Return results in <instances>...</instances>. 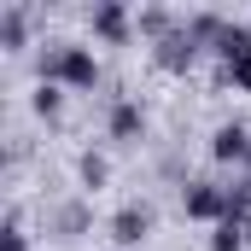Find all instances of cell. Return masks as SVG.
I'll return each mask as SVG.
<instances>
[{
  "label": "cell",
  "instance_id": "9c48e42d",
  "mask_svg": "<svg viewBox=\"0 0 251 251\" xmlns=\"http://www.w3.org/2000/svg\"><path fill=\"white\" fill-rule=\"evenodd\" d=\"M210 251H246V216H228V222H216Z\"/></svg>",
  "mask_w": 251,
  "mask_h": 251
},
{
  "label": "cell",
  "instance_id": "30bf717a",
  "mask_svg": "<svg viewBox=\"0 0 251 251\" xmlns=\"http://www.w3.org/2000/svg\"><path fill=\"white\" fill-rule=\"evenodd\" d=\"M29 105H35V117H59L64 111V88H53V82H35V94H29Z\"/></svg>",
  "mask_w": 251,
  "mask_h": 251
},
{
  "label": "cell",
  "instance_id": "8fae6325",
  "mask_svg": "<svg viewBox=\"0 0 251 251\" xmlns=\"http://www.w3.org/2000/svg\"><path fill=\"white\" fill-rule=\"evenodd\" d=\"M0 41H6L12 53L24 47V6H6V12H0Z\"/></svg>",
  "mask_w": 251,
  "mask_h": 251
},
{
  "label": "cell",
  "instance_id": "277c9868",
  "mask_svg": "<svg viewBox=\"0 0 251 251\" xmlns=\"http://www.w3.org/2000/svg\"><path fill=\"white\" fill-rule=\"evenodd\" d=\"M210 158L216 164H251V128L246 123H222L210 134Z\"/></svg>",
  "mask_w": 251,
  "mask_h": 251
},
{
  "label": "cell",
  "instance_id": "52a82bcc",
  "mask_svg": "<svg viewBox=\"0 0 251 251\" xmlns=\"http://www.w3.org/2000/svg\"><path fill=\"white\" fill-rule=\"evenodd\" d=\"M193 53H199V41H193L187 29H176V35H164V41H158V64H164V70H187Z\"/></svg>",
  "mask_w": 251,
  "mask_h": 251
},
{
  "label": "cell",
  "instance_id": "7a4b0ae2",
  "mask_svg": "<svg viewBox=\"0 0 251 251\" xmlns=\"http://www.w3.org/2000/svg\"><path fill=\"white\" fill-rule=\"evenodd\" d=\"M181 210H187L193 222H228V216H234L228 187H216V181H187V193H181Z\"/></svg>",
  "mask_w": 251,
  "mask_h": 251
},
{
  "label": "cell",
  "instance_id": "ba28073f",
  "mask_svg": "<svg viewBox=\"0 0 251 251\" xmlns=\"http://www.w3.org/2000/svg\"><path fill=\"white\" fill-rule=\"evenodd\" d=\"M216 53H222V64L246 59V53H251V29H246V24H228V29H222V41H216Z\"/></svg>",
  "mask_w": 251,
  "mask_h": 251
},
{
  "label": "cell",
  "instance_id": "9a60e30c",
  "mask_svg": "<svg viewBox=\"0 0 251 251\" xmlns=\"http://www.w3.org/2000/svg\"><path fill=\"white\" fill-rule=\"evenodd\" d=\"M6 251H29V240H24V228H18V216L6 222Z\"/></svg>",
  "mask_w": 251,
  "mask_h": 251
},
{
  "label": "cell",
  "instance_id": "3957f363",
  "mask_svg": "<svg viewBox=\"0 0 251 251\" xmlns=\"http://www.w3.org/2000/svg\"><path fill=\"white\" fill-rule=\"evenodd\" d=\"M152 222H158V216H152V204H123V210L111 216V240H117L123 251H134L146 234H152Z\"/></svg>",
  "mask_w": 251,
  "mask_h": 251
},
{
  "label": "cell",
  "instance_id": "7c38bea8",
  "mask_svg": "<svg viewBox=\"0 0 251 251\" xmlns=\"http://www.w3.org/2000/svg\"><path fill=\"white\" fill-rule=\"evenodd\" d=\"M105 176H111L105 158H100V152H82V187H105Z\"/></svg>",
  "mask_w": 251,
  "mask_h": 251
},
{
  "label": "cell",
  "instance_id": "8992f818",
  "mask_svg": "<svg viewBox=\"0 0 251 251\" xmlns=\"http://www.w3.org/2000/svg\"><path fill=\"white\" fill-rule=\"evenodd\" d=\"M105 128H111V140H140V134H146V111H140V100H117Z\"/></svg>",
  "mask_w": 251,
  "mask_h": 251
},
{
  "label": "cell",
  "instance_id": "5b68a950",
  "mask_svg": "<svg viewBox=\"0 0 251 251\" xmlns=\"http://www.w3.org/2000/svg\"><path fill=\"white\" fill-rule=\"evenodd\" d=\"M128 29H134V24H128V6H123V0H105V6H94V35H100V41L123 47V41H128Z\"/></svg>",
  "mask_w": 251,
  "mask_h": 251
},
{
  "label": "cell",
  "instance_id": "5bb4252c",
  "mask_svg": "<svg viewBox=\"0 0 251 251\" xmlns=\"http://www.w3.org/2000/svg\"><path fill=\"white\" fill-rule=\"evenodd\" d=\"M222 76H228L240 94H251V53H246V59H234V64H222Z\"/></svg>",
  "mask_w": 251,
  "mask_h": 251
},
{
  "label": "cell",
  "instance_id": "4fadbf2b",
  "mask_svg": "<svg viewBox=\"0 0 251 251\" xmlns=\"http://www.w3.org/2000/svg\"><path fill=\"white\" fill-rule=\"evenodd\" d=\"M140 29L164 41V35H170V12H164V6H146V12H140Z\"/></svg>",
  "mask_w": 251,
  "mask_h": 251
},
{
  "label": "cell",
  "instance_id": "6da1fadb",
  "mask_svg": "<svg viewBox=\"0 0 251 251\" xmlns=\"http://www.w3.org/2000/svg\"><path fill=\"white\" fill-rule=\"evenodd\" d=\"M41 82H53V88H94L100 82V59L88 47H53V53H41Z\"/></svg>",
  "mask_w": 251,
  "mask_h": 251
}]
</instances>
